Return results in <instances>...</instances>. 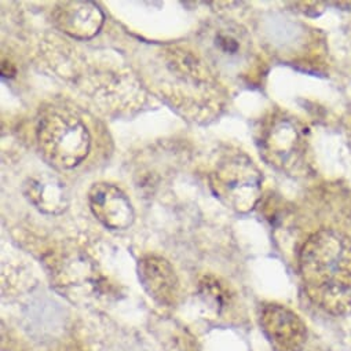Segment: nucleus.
I'll return each mask as SVG.
<instances>
[{"mask_svg":"<svg viewBox=\"0 0 351 351\" xmlns=\"http://www.w3.org/2000/svg\"><path fill=\"white\" fill-rule=\"evenodd\" d=\"M138 277L146 293L160 306H172L180 293V280L171 263L158 255H146L138 262Z\"/></svg>","mask_w":351,"mask_h":351,"instance_id":"10","label":"nucleus"},{"mask_svg":"<svg viewBox=\"0 0 351 351\" xmlns=\"http://www.w3.org/2000/svg\"><path fill=\"white\" fill-rule=\"evenodd\" d=\"M16 75V69L13 66V64L8 62V61H3L2 64V76L3 77H12Z\"/></svg>","mask_w":351,"mask_h":351,"instance_id":"13","label":"nucleus"},{"mask_svg":"<svg viewBox=\"0 0 351 351\" xmlns=\"http://www.w3.org/2000/svg\"><path fill=\"white\" fill-rule=\"evenodd\" d=\"M162 69L168 79L162 80V93L178 106L191 102L195 108H219L221 88L217 76L204 62L200 54L181 47L165 49L161 54Z\"/></svg>","mask_w":351,"mask_h":351,"instance_id":"2","label":"nucleus"},{"mask_svg":"<svg viewBox=\"0 0 351 351\" xmlns=\"http://www.w3.org/2000/svg\"><path fill=\"white\" fill-rule=\"evenodd\" d=\"M307 128L296 119L271 113L258 130V147L263 158L287 173H302L308 162Z\"/></svg>","mask_w":351,"mask_h":351,"instance_id":"5","label":"nucleus"},{"mask_svg":"<svg viewBox=\"0 0 351 351\" xmlns=\"http://www.w3.org/2000/svg\"><path fill=\"white\" fill-rule=\"evenodd\" d=\"M199 45L200 57L215 76H245L255 62L251 36L240 24L229 20L210 23L200 31Z\"/></svg>","mask_w":351,"mask_h":351,"instance_id":"4","label":"nucleus"},{"mask_svg":"<svg viewBox=\"0 0 351 351\" xmlns=\"http://www.w3.org/2000/svg\"><path fill=\"white\" fill-rule=\"evenodd\" d=\"M259 324L274 351H303L307 341V326L287 306L277 303L263 304Z\"/></svg>","mask_w":351,"mask_h":351,"instance_id":"7","label":"nucleus"},{"mask_svg":"<svg viewBox=\"0 0 351 351\" xmlns=\"http://www.w3.org/2000/svg\"><path fill=\"white\" fill-rule=\"evenodd\" d=\"M23 192L36 210L47 215H60L69 204L64 182L50 173H38L27 178Z\"/></svg>","mask_w":351,"mask_h":351,"instance_id":"11","label":"nucleus"},{"mask_svg":"<svg viewBox=\"0 0 351 351\" xmlns=\"http://www.w3.org/2000/svg\"><path fill=\"white\" fill-rule=\"evenodd\" d=\"M53 21L60 31L72 39L88 40L98 35L105 23V16L95 3L75 0L58 3L53 13Z\"/></svg>","mask_w":351,"mask_h":351,"instance_id":"9","label":"nucleus"},{"mask_svg":"<svg viewBox=\"0 0 351 351\" xmlns=\"http://www.w3.org/2000/svg\"><path fill=\"white\" fill-rule=\"evenodd\" d=\"M344 121H346V125H344L346 134H347V138H348V141L351 143V113H348V116L346 117Z\"/></svg>","mask_w":351,"mask_h":351,"instance_id":"14","label":"nucleus"},{"mask_svg":"<svg viewBox=\"0 0 351 351\" xmlns=\"http://www.w3.org/2000/svg\"><path fill=\"white\" fill-rule=\"evenodd\" d=\"M262 172L247 154L237 152L225 156L214 168L210 182L214 195L230 210L245 214L262 195Z\"/></svg>","mask_w":351,"mask_h":351,"instance_id":"6","label":"nucleus"},{"mask_svg":"<svg viewBox=\"0 0 351 351\" xmlns=\"http://www.w3.org/2000/svg\"><path fill=\"white\" fill-rule=\"evenodd\" d=\"M90 208L95 218L112 230L128 229L135 218L127 195L112 184H95L88 192Z\"/></svg>","mask_w":351,"mask_h":351,"instance_id":"8","label":"nucleus"},{"mask_svg":"<svg viewBox=\"0 0 351 351\" xmlns=\"http://www.w3.org/2000/svg\"><path fill=\"white\" fill-rule=\"evenodd\" d=\"M36 136L43 158L57 169H71L79 165L91 146L86 124L65 109L47 110L39 120Z\"/></svg>","mask_w":351,"mask_h":351,"instance_id":"3","label":"nucleus"},{"mask_svg":"<svg viewBox=\"0 0 351 351\" xmlns=\"http://www.w3.org/2000/svg\"><path fill=\"white\" fill-rule=\"evenodd\" d=\"M202 293L206 299L213 300L217 307H221V306L225 304V300H226L225 291L221 287V284L214 278H207L206 277L202 281Z\"/></svg>","mask_w":351,"mask_h":351,"instance_id":"12","label":"nucleus"},{"mask_svg":"<svg viewBox=\"0 0 351 351\" xmlns=\"http://www.w3.org/2000/svg\"><path fill=\"white\" fill-rule=\"evenodd\" d=\"M308 298L333 315L351 313V240L332 229L311 234L299 255Z\"/></svg>","mask_w":351,"mask_h":351,"instance_id":"1","label":"nucleus"}]
</instances>
